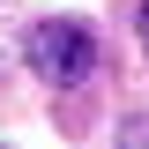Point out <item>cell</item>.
<instances>
[{
  "label": "cell",
  "mask_w": 149,
  "mask_h": 149,
  "mask_svg": "<svg viewBox=\"0 0 149 149\" xmlns=\"http://www.w3.org/2000/svg\"><path fill=\"white\" fill-rule=\"evenodd\" d=\"M22 60H30L52 90H74V82H90V74H97V37L82 30V22H30Z\"/></svg>",
  "instance_id": "1"
},
{
  "label": "cell",
  "mask_w": 149,
  "mask_h": 149,
  "mask_svg": "<svg viewBox=\"0 0 149 149\" xmlns=\"http://www.w3.org/2000/svg\"><path fill=\"white\" fill-rule=\"evenodd\" d=\"M142 52H149V0H142Z\"/></svg>",
  "instance_id": "2"
}]
</instances>
